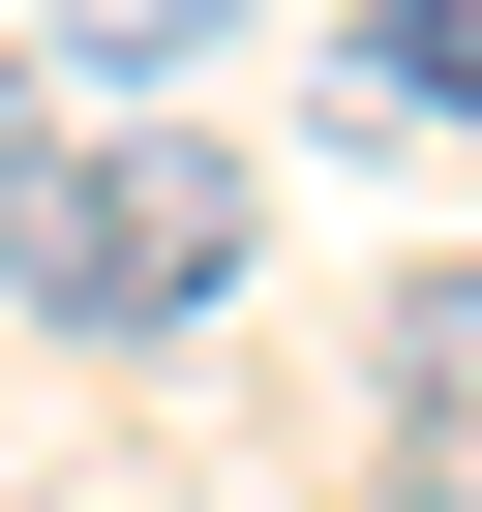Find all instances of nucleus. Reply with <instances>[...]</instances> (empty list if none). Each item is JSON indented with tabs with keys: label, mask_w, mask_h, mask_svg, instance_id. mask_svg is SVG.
Listing matches in <instances>:
<instances>
[{
	"label": "nucleus",
	"mask_w": 482,
	"mask_h": 512,
	"mask_svg": "<svg viewBox=\"0 0 482 512\" xmlns=\"http://www.w3.org/2000/svg\"><path fill=\"white\" fill-rule=\"evenodd\" d=\"M362 452H392V482H482V272H392V332H362Z\"/></svg>",
	"instance_id": "obj_2"
},
{
	"label": "nucleus",
	"mask_w": 482,
	"mask_h": 512,
	"mask_svg": "<svg viewBox=\"0 0 482 512\" xmlns=\"http://www.w3.org/2000/svg\"><path fill=\"white\" fill-rule=\"evenodd\" d=\"M31 31H61V61H121V91H181V61L241 31V0H31Z\"/></svg>",
	"instance_id": "obj_4"
},
{
	"label": "nucleus",
	"mask_w": 482,
	"mask_h": 512,
	"mask_svg": "<svg viewBox=\"0 0 482 512\" xmlns=\"http://www.w3.org/2000/svg\"><path fill=\"white\" fill-rule=\"evenodd\" d=\"M332 121H482V0H362L332 31Z\"/></svg>",
	"instance_id": "obj_3"
},
{
	"label": "nucleus",
	"mask_w": 482,
	"mask_h": 512,
	"mask_svg": "<svg viewBox=\"0 0 482 512\" xmlns=\"http://www.w3.org/2000/svg\"><path fill=\"white\" fill-rule=\"evenodd\" d=\"M0 151H31V31H0Z\"/></svg>",
	"instance_id": "obj_5"
},
{
	"label": "nucleus",
	"mask_w": 482,
	"mask_h": 512,
	"mask_svg": "<svg viewBox=\"0 0 482 512\" xmlns=\"http://www.w3.org/2000/svg\"><path fill=\"white\" fill-rule=\"evenodd\" d=\"M241 241H272V181H241L211 121H91V151H0V272H31V332L151 362L241 302Z\"/></svg>",
	"instance_id": "obj_1"
}]
</instances>
